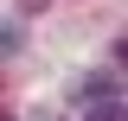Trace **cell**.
<instances>
[{
    "label": "cell",
    "mask_w": 128,
    "mask_h": 121,
    "mask_svg": "<svg viewBox=\"0 0 128 121\" xmlns=\"http://www.w3.org/2000/svg\"><path fill=\"white\" fill-rule=\"evenodd\" d=\"M83 121H122V96H90Z\"/></svg>",
    "instance_id": "obj_1"
}]
</instances>
